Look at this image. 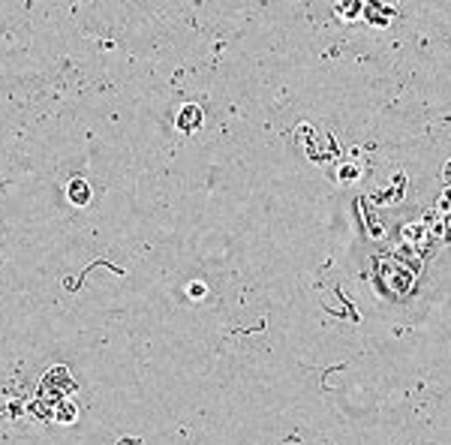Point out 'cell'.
Instances as JSON below:
<instances>
[{"label":"cell","instance_id":"1","mask_svg":"<svg viewBox=\"0 0 451 445\" xmlns=\"http://www.w3.org/2000/svg\"><path fill=\"white\" fill-rule=\"evenodd\" d=\"M178 130L180 133H196V130L204 123V112L199 109V105H193V103H187V105H180V112H178Z\"/></svg>","mask_w":451,"mask_h":445},{"label":"cell","instance_id":"2","mask_svg":"<svg viewBox=\"0 0 451 445\" xmlns=\"http://www.w3.org/2000/svg\"><path fill=\"white\" fill-rule=\"evenodd\" d=\"M67 199L72 202V205H87L90 202V187H87V180H81V178H76V180H70L67 184Z\"/></svg>","mask_w":451,"mask_h":445},{"label":"cell","instance_id":"3","mask_svg":"<svg viewBox=\"0 0 451 445\" xmlns=\"http://www.w3.org/2000/svg\"><path fill=\"white\" fill-rule=\"evenodd\" d=\"M190 295H193V298H202V295H204V286H202V283H190Z\"/></svg>","mask_w":451,"mask_h":445}]
</instances>
